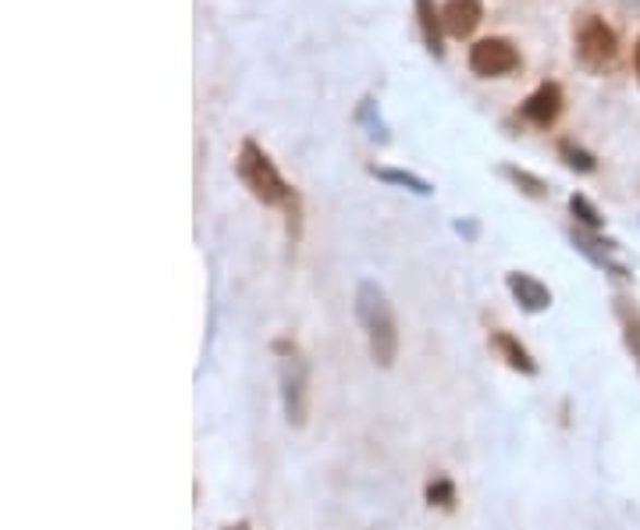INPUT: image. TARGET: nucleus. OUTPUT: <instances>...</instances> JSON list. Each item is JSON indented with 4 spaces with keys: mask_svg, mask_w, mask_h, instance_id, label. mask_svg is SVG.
I'll return each instance as SVG.
<instances>
[{
    "mask_svg": "<svg viewBox=\"0 0 640 530\" xmlns=\"http://www.w3.org/2000/svg\"><path fill=\"white\" fill-rule=\"evenodd\" d=\"M357 321L366 335V346H371V360L381 371H388L399 357V324H395V310L377 281L357 285Z\"/></svg>",
    "mask_w": 640,
    "mask_h": 530,
    "instance_id": "f257e3e1",
    "label": "nucleus"
},
{
    "mask_svg": "<svg viewBox=\"0 0 640 530\" xmlns=\"http://www.w3.org/2000/svg\"><path fill=\"white\" fill-rule=\"evenodd\" d=\"M236 171H239L242 185L253 193V200H261L264 207H289L295 200V189L281 179V171L275 168V160L267 157V149L256 146L253 140L242 143Z\"/></svg>",
    "mask_w": 640,
    "mask_h": 530,
    "instance_id": "f03ea898",
    "label": "nucleus"
},
{
    "mask_svg": "<svg viewBox=\"0 0 640 530\" xmlns=\"http://www.w3.org/2000/svg\"><path fill=\"white\" fill-rule=\"evenodd\" d=\"M275 352H278V382H281L285 420H289L292 427H303L306 406H310V366L303 360V352H299V346L289 342V338H278Z\"/></svg>",
    "mask_w": 640,
    "mask_h": 530,
    "instance_id": "7ed1b4c3",
    "label": "nucleus"
},
{
    "mask_svg": "<svg viewBox=\"0 0 640 530\" xmlns=\"http://www.w3.org/2000/svg\"><path fill=\"white\" fill-rule=\"evenodd\" d=\"M577 53H580V61L591 68V72H602L605 64L616 61L619 39H616V33H612L602 19L588 15L580 22V29H577Z\"/></svg>",
    "mask_w": 640,
    "mask_h": 530,
    "instance_id": "20e7f679",
    "label": "nucleus"
},
{
    "mask_svg": "<svg viewBox=\"0 0 640 530\" xmlns=\"http://www.w3.org/2000/svg\"><path fill=\"white\" fill-rule=\"evenodd\" d=\"M520 68V50H516L509 39L502 36H487L476 39L470 47V72L481 79H502Z\"/></svg>",
    "mask_w": 640,
    "mask_h": 530,
    "instance_id": "39448f33",
    "label": "nucleus"
},
{
    "mask_svg": "<svg viewBox=\"0 0 640 530\" xmlns=\"http://www.w3.org/2000/svg\"><path fill=\"white\" fill-rule=\"evenodd\" d=\"M506 289L512 292V299L520 303V310H527V314H544V310L552 306V289L541 278L527 275V270H512V275H506Z\"/></svg>",
    "mask_w": 640,
    "mask_h": 530,
    "instance_id": "423d86ee",
    "label": "nucleus"
},
{
    "mask_svg": "<svg viewBox=\"0 0 640 530\" xmlns=\"http://www.w3.org/2000/svg\"><path fill=\"white\" fill-rule=\"evenodd\" d=\"M520 115L530 121V125H538V129L555 125V118L563 115V89H558L555 83H541V86L523 100Z\"/></svg>",
    "mask_w": 640,
    "mask_h": 530,
    "instance_id": "0eeeda50",
    "label": "nucleus"
},
{
    "mask_svg": "<svg viewBox=\"0 0 640 530\" xmlns=\"http://www.w3.org/2000/svg\"><path fill=\"white\" fill-rule=\"evenodd\" d=\"M481 19H484L481 0H448V4L442 8L445 33H448V36H456V39L473 36V29L481 25Z\"/></svg>",
    "mask_w": 640,
    "mask_h": 530,
    "instance_id": "6e6552de",
    "label": "nucleus"
},
{
    "mask_svg": "<svg viewBox=\"0 0 640 530\" xmlns=\"http://www.w3.org/2000/svg\"><path fill=\"white\" fill-rule=\"evenodd\" d=\"M492 349L512 366L516 374H527V377H534V374H538L534 357H530V349H527L516 335H509V332H492Z\"/></svg>",
    "mask_w": 640,
    "mask_h": 530,
    "instance_id": "1a4fd4ad",
    "label": "nucleus"
},
{
    "mask_svg": "<svg viewBox=\"0 0 640 530\" xmlns=\"http://www.w3.org/2000/svg\"><path fill=\"white\" fill-rule=\"evenodd\" d=\"M616 321L623 328V342H626V352L633 357L637 371H640V306L633 299H616Z\"/></svg>",
    "mask_w": 640,
    "mask_h": 530,
    "instance_id": "9d476101",
    "label": "nucleus"
},
{
    "mask_svg": "<svg viewBox=\"0 0 640 530\" xmlns=\"http://www.w3.org/2000/svg\"><path fill=\"white\" fill-rule=\"evenodd\" d=\"M416 22H420V33H424V44L434 58H442L445 47H442V33H445V22H442V11L434 8V0H416Z\"/></svg>",
    "mask_w": 640,
    "mask_h": 530,
    "instance_id": "9b49d317",
    "label": "nucleus"
},
{
    "mask_svg": "<svg viewBox=\"0 0 640 530\" xmlns=\"http://www.w3.org/2000/svg\"><path fill=\"white\" fill-rule=\"evenodd\" d=\"M374 179L388 182V185H402V189H410V193H416V196H431V193H434V185H431V182H424V179H420V174H413V171L374 168Z\"/></svg>",
    "mask_w": 640,
    "mask_h": 530,
    "instance_id": "f8f14e48",
    "label": "nucleus"
},
{
    "mask_svg": "<svg viewBox=\"0 0 640 530\" xmlns=\"http://www.w3.org/2000/svg\"><path fill=\"white\" fill-rule=\"evenodd\" d=\"M502 174L520 189V193H527V196H534V200H541V196H548V182L544 179H538V174H530V171H523V168H512V165H506L502 168Z\"/></svg>",
    "mask_w": 640,
    "mask_h": 530,
    "instance_id": "ddd939ff",
    "label": "nucleus"
},
{
    "mask_svg": "<svg viewBox=\"0 0 640 530\" xmlns=\"http://www.w3.org/2000/svg\"><path fill=\"white\" fill-rule=\"evenodd\" d=\"M573 246L583 253V256H588V261H594L597 267H605V270H612V275H616V278H630V270H626L623 264H616V261H612V256L608 253H602V250H594V242L588 239V236H580V232H573Z\"/></svg>",
    "mask_w": 640,
    "mask_h": 530,
    "instance_id": "4468645a",
    "label": "nucleus"
},
{
    "mask_svg": "<svg viewBox=\"0 0 640 530\" xmlns=\"http://www.w3.org/2000/svg\"><path fill=\"white\" fill-rule=\"evenodd\" d=\"M569 210H573V217L580 225H588V228H602L605 225V217H602V210L594 207V203L588 200V196H569Z\"/></svg>",
    "mask_w": 640,
    "mask_h": 530,
    "instance_id": "2eb2a0df",
    "label": "nucleus"
},
{
    "mask_svg": "<svg viewBox=\"0 0 640 530\" xmlns=\"http://www.w3.org/2000/svg\"><path fill=\"white\" fill-rule=\"evenodd\" d=\"M558 154L566 157V165L573 168V171H583V174H591V171L597 168V165H594V157L588 154V149H583V146H573V143H569V140H563V143H558Z\"/></svg>",
    "mask_w": 640,
    "mask_h": 530,
    "instance_id": "dca6fc26",
    "label": "nucleus"
},
{
    "mask_svg": "<svg viewBox=\"0 0 640 530\" xmlns=\"http://www.w3.org/2000/svg\"><path fill=\"white\" fill-rule=\"evenodd\" d=\"M427 502H431V506H452V502H456V484L448 478H434L427 484Z\"/></svg>",
    "mask_w": 640,
    "mask_h": 530,
    "instance_id": "f3484780",
    "label": "nucleus"
},
{
    "mask_svg": "<svg viewBox=\"0 0 640 530\" xmlns=\"http://www.w3.org/2000/svg\"><path fill=\"white\" fill-rule=\"evenodd\" d=\"M633 68H637V79H640V39H637V50H633Z\"/></svg>",
    "mask_w": 640,
    "mask_h": 530,
    "instance_id": "a211bd4d",
    "label": "nucleus"
},
{
    "mask_svg": "<svg viewBox=\"0 0 640 530\" xmlns=\"http://www.w3.org/2000/svg\"><path fill=\"white\" fill-rule=\"evenodd\" d=\"M225 530H253L250 523H231V527H225Z\"/></svg>",
    "mask_w": 640,
    "mask_h": 530,
    "instance_id": "6ab92c4d",
    "label": "nucleus"
}]
</instances>
